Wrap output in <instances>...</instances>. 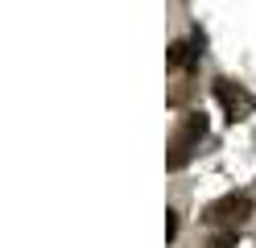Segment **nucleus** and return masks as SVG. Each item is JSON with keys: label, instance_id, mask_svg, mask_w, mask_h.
<instances>
[{"label": "nucleus", "instance_id": "4", "mask_svg": "<svg viewBox=\"0 0 256 248\" xmlns=\"http://www.w3.org/2000/svg\"><path fill=\"white\" fill-rule=\"evenodd\" d=\"M186 62V42H174L170 46V66H182Z\"/></svg>", "mask_w": 256, "mask_h": 248}, {"label": "nucleus", "instance_id": "2", "mask_svg": "<svg viewBox=\"0 0 256 248\" xmlns=\"http://www.w3.org/2000/svg\"><path fill=\"white\" fill-rule=\"evenodd\" d=\"M202 132H206V120H202V112H190L182 128H178V137H174V153H170V170H182V165L190 161V153H194V145L202 141Z\"/></svg>", "mask_w": 256, "mask_h": 248}, {"label": "nucleus", "instance_id": "1", "mask_svg": "<svg viewBox=\"0 0 256 248\" xmlns=\"http://www.w3.org/2000/svg\"><path fill=\"white\" fill-rule=\"evenodd\" d=\"M252 219V198L248 194H223V198H215L211 207H206V223H215V227H228V231H236L240 223H248Z\"/></svg>", "mask_w": 256, "mask_h": 248}, {"label": "nucleus", "instance_id": "3", "mask_svg": "<svg viewBox=\"0 0 256 248\" xmlns=\"http://www.w3.org/2000/svg\"><path fill=\"white\" fill-rule=\"evenodd\" d=\"M202 248H236V231H228V227H219L211 240H206Z\"/></svg>", "mask_w": 256, "mask_h": 248}]
</instances>
